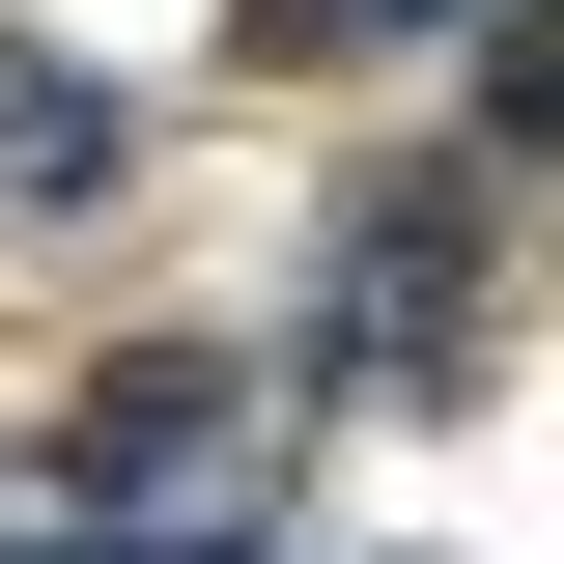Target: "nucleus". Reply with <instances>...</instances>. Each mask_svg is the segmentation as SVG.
I'll return each mask as SVG.
<instances>
[{
	"label": "nucleus",
	"instance_id": "1",
	"mask_svg": "<svg viewBox=\"0 0 564 564\" xmlns=\"http://www.w3.org/2000/svg\"><path fill=\"white\" fill-rule=\"evenodd\" d=\"M339 395H480V226L452 198H367L339 226Z\"/></svg>",
	"mask_w": 564,
	"mask_h": 564
},
{
	"label": "nucleus",
	"instance_id": "2",
	"mask_svg": "<svg viewBox=\"0 0 564 564\" xmlns=\"http://www.w3.org/2000/svg\"><path fill=\"white\" fill-rule=\"evenodd\" d=\"M113 85H85V57H29V29H0V198H113Z\"/></svg>",
	"mask_w": 564,
	"mask_h": 564
},
{
	"label": "nucleus",
	"instance_id": "3",
	"mask_svg": "<svg viewBox=\"0 0 564 564\" xmlns=\"http://www.w3.org/2000/svg\"><path fill=\"white\" fill-rule=\"evenodd\" d=\"M85 480H113V508L226 480V395H198V367H141V395H85Z\"/></svg>",
	"mask_w": 564,
	"mask_h": 564
},
{
	"label": "nucleus",
	"instance_id": "4",
	"mask_svg": "<svg viewBox=\"0 0 564 564\" xmlns=\"http://www.w3.org/2000/svg\"><path fill=\"white\" fill-rule=\"evenodd\" d=\"M395 29H480V0H395Z\"/></svg>",
	"mask_w": 564,
	"mask_h": 564
}]
</instances>
